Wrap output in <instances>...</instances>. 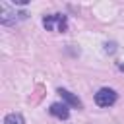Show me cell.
<instances>
[{
  "mask_svg": "<svg viewBox=\"0 0 124 124\" xmlns=\"http://www.w3.org/2000/svg\"><path fill=\"white\" fill-rule=\"evenodd\" d=\"M43 25L46 31H56V33H64L68 29V19L64 14H50L43 17Z\"/></svg>",
  "mask_w": 124,
  "mask_h": 124,
  "instance_id": "obj_1",
  "label": "cell"
},
{
  "mask_svg": "<svg viewBox=\"0 0 124 124\" xmlns=\"http://www.w3.org/2000/svg\"><path fill=\"white\" fill-rule=\"evenodd\" d=\"M95 103L99 107H110L116 103V93L114 89H108V87H103L95 93Z\"/></svg>",
  "mask_w": 124,
  "mask_h": 124,
  "instance_id": "obj_2",
  "label": "cell"
},
{
  "mask_svg": "<svg viewBox=\"0 0 124 124\" xmlns=\"http://www.w3.org/2000/svg\"><path fill=\"white\" fill-rule=\"evenodd\" d=\"M48 110H50L52 116H56V118H60V120H66V118L70 116V108H68L66 103H52Z\"/></svg>",
  "mask_w": 124,
  "mask_h": 124,
  "instance_id": "obj_3",
  "label": "cell"
},
{
  "mask_svg": "<svg viewBox=\"0 0 124 124\" xmlns=\"http://www.w3.org/2000/svg\"><path fill=\"white\" fill-rule=\"evenodd\" d=\"M58 93H60V97L66 101V105H72V107H81V101L76 97V95H72L70 91H66V89H58Z\"/></svg>",
  "mask_w": 124,
  "mask_h": 124,
  "instance_id": "obj_4",
  "label": "cell"
},
{
  "mask_svg": "<svg viewBox=\"0 0 124 124\" xmlns=\"http://www.w3.org/2000/svg\"><path fill=\"white\" fill-rule=\"evenodd\" d=\"M4 124H23V116L12 112V114H8V116L4 118Z\"/></svg>",
  "mask_w": 124,
  "mask_h": 124,
  "instance_id": "obj_5",
  "label": "cell"
},
{
  "mask_svg": "<svg viewBox=\"0 0 124 124\" xmlns=\"http://www.w3.org/2000/svg\"><path fill=\"white\" fill-rule=\"evenodd\" d=\"M120 70H124V64H120Z\"/></svg>",
  "mask_w": 124,
  "mask_h": 124,
  "instance_id": "obj_6",
  "label": "cell"
}]
</instances>
